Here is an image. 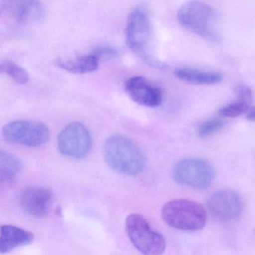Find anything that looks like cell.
Returning <instances> with one entry per match:
<instances>
[{
	"instance_id": "6da1fadb",
	"label": "cell",
	"mask_w": 255,
	"mask_h": 255,
	"mask_svg": "<svg viewBox=\"0 0 255 255\" xmlns=\"http://www.w3.org/2000/svg\"><path fill=\"white\" fill-rule=\"evenodd\" d=\"M103 153L109 167L118 173L136 176L145 169L146 159L143 151L124 135L109 136L105 142Z\"/></svg>"
},
{
	"instance_id": "7a4b0ae2",
	"label": "cell",
	"mask_w": 255,
	"mask_h": 255,
	"mask_svg": "<svg viewBox=\"0 0 255 255\" xmlns=\"http://www.w3.org/2000/svg\"><path fill=\"white\" fill-rule=\"evenodd\" d=\"M218 13L210 4L199 0H191L183 4L177 19L187 31L205 40L219 42L221 35L217 28Z\"/></svg>"
},
{
	"instance_id": "3957f363",
	"label": "cell",
	"mask_w": 255,
	"mask_h": 255,
	"mask_svg": "<svg viewBox=\"0 0 255 255\" xmlns=\"http://www.w3.org/2000/svg\"><path fill=\"white\" fill-rule=\"evenodd\" d=\"M152 36V26L148 12L143 7H135L128 17L126 28L128 46L151 65L164 67V64L157 61L151 54Z\"/></svg>"
},
{
	"instance_id": "277c9868",
	"label": "cell",
	"mask_w": 255,
	"mask_h": 255,
	"mask_svg": "<svg viewBox=\"0 0 255 255\" xmlns=\"http://www.w3.org/2000/svg\"><path fill=\"white\" fill-rule=\"evenodd\" d=\"M161 217L168 226L184 232L202 230L207 223L205 208L188 199H175L165 204Z\"/></svg>"
},
{
	"instance_id": "5b68a950",
	"label": "cell",
	"mask_w": 255,
	"mask_h": 255,
	"mask_svg": "<svg viewBox=\"0 0 255 255\" xmlns=\"http://www.w3.org/2000/svg\"><path fill=\"white\" fill-rule=\"evenodd\" d=\"M126 230L132 245L143 255H162L166 248L164 237L154 230L146 219L131 214L126 220Z\"/></svg>"
},
{
	"instance_id": "8992f818",
	"label": "cell",
	"mask_w": 255,
	"mask_h": 255,
	"mask_svg": "<svg viewBox=\"0 0 255 255\" xmlns=\"http://www.w3.org/2000/svg\"><path fill=\"white\" fill-rule=\"evenodd\" d=\"M215 175L211 163L200 158L180 160L172 169V178L175 182L199 190L208 189L214 182Z\"/></svg>"
},
{
	"instance_id": "52a82bcc",
	"label": "cell",
	"mask_w": 255,
	"mask_h": 255,
	"mask_svg": "<svg viewBox=\"0 0 255 255\" xmlns=\"http://www.w3.org/2000/svg\"><path fill=\"white\" fill-rule=\"evenodd\" d=\"M1 133L8 142L29 147L44 145L50 138L47 126L37 121H13L3 127Z\"/></svg>"
},
{
	"instance_id": "ba28073f",
	"label": "cell",
	"mask_w": 255,
	"mask_h": 255,
	"mask_svg": "<svg viewBox=\"0 0 255 255\" xmlns=\"http://www.w3.org/2000/svg\"><path fill=\"white\" fill-rule=\"evenodd\" d=\"M58 146L63 155L79 159L88 155L92 147V138L83 124L73 122L68 124L58 135Z\"/></svg>"
},
{
	"instance_id": "9c48e42d",
	"label": "cell",
	"mask_w": 255,
	"mask_h": 255,
	"mask_svg": "<svg viewBox=\"0 0 255 255\" xmlns=\"http://www.w3.org/2000/svg\"><path fill=\"white\" fill-rule=\"evenodd\" d=\"M213 217L223 222L238 220L244 211V202L239 193L232 190H222L213 193L207 201Z\"/></svg>"
},
{
	"instance_id": "30bf717a",
	"label": "cell",
	"mask_w": 255,
	"mask_h": 255,
	"mask_svg": "<svg viewBox=\"0 0 255 255\" xmlns=\"http://www.w3.org/2000/svg\"><path fill=\"white\" fill-rule=\"evenodd\" d=\"M52 192L43 187H30L24 189L19 196L21 209L35 218H44L49 214L52 205Z\"/></svg>"
},
{
	"instance_id": "8fae6325",
	"label": "cell",
	"mask_w": 255,
	"mask_h": 255,
	"mask_svg": "<svg viewBox=\"0 0 255 255\" xmlns=\"http://www.w3.org/2000/svg\"><path fill=\"white\" fill-rule=\"evenodd\" d=\"M125 89L133 102L145 107H157L163 101V93L160 88L142 76L128 79Z\"/></svg>"
},
{
	"instance_id": "7c38bea8",
	"label": "cell",
	"mask_w": 255,
	"mask_h": 255,
	"mask_svg": "<svg viewBox=\"0 0 255 255\" xmlns=\"http://www.w3.org/2000/svg\"><path fill=\"white\" fill-rule=\"evenodd\" d=\"M1 7L21 23H32L43 19L44 7L39 0H1Z\"/></svg>"
},
{
	"instance_id": "4fadbf2b",
	"label": "cell",
	"mask_w": 255,
	"mask_h": 255,
	"mask_svg": "<svg viewBox=\"0 0 255 255\" xmlns=\"http://www.w3.org/2000/svg\"><path fill=\"white\" fill-rule=\"evenodd\" d=\"M34 235L29 231L11 225L0 226V254L4 255L19 247L29 245Z\"/></svg>"
},
{
	"instance_id": "5bb4252c",
	"label": "cell",
	"mask_w": 255,
	"mask_h": 255,
	"mask_svg": "<svg viewBox=\"0 0 255 255\" xmlns=\"http://www.w3.org/2000/svg\"><path fill=\"white\" fill-rule=\"evenodd\" d=\"M237 100L229 103L219 111L221 116L226 118H238L250 110L253 100V91L248 85L239 84L235 88Z\"/></svg>"
},
{
	"instance_id": "9a60e30c",
	"label": "cell",
	"mask_w": 255,
	"mask_h": 255,
	"mask_svg": "<svg viewBox=\"0 0 255 255\" xmlns=\"http://www.w3.org/2000/svg\"><path fill=\"white\" fill-rule=\"evenodd\" d=\"M175 75L184 82L193 85H217L223 81V75L220 72L208 71L192 67H179Z\"/></svg>"
},
{
	"instance_id": "2e32d148",
	"label": "cell",
	"mask_w": 255,
	"mask_h": 255,
	"mask_svg": "<svg viewBox=\"0 0 255 255\" xmlns=\"http://www.w3.org/2000/svg\"><path fill=\"white\" fill-rule=\"evenodd\" d=\"M98 56L94 53L88 55H79L74 58L69 59H60L55 61V64L60 68L73 73V74H84L92 73L98 69L100 64Z\"/></svg>"
},
{
	"instance_id": "e0dca14e",
	"label": "cell",
	"mask_w": 255,
	"mask_h": 255,
	"mask_svg": "<svg viewBox=\"0 0 255 255\" xmlns=\"http://www.w3.org/2000/svg\"><path fill=\"white\" fill-rule=\"evenodd\" d=\"M20 160L10 153L0 149V184H11L22 170Z\"/></svg>"
},
{
	"instance_id": "ac0fdd59",
	"label": "cell",
	"mask_w": 255,
	"mask_h": 255,
	"mask_svg": "<svg viewBox=\"0 0 255 255\" xmlns=\"http://www.w3.org/2000/svg\"><path fill=\"white\" fill-rule=\"evenodd\" d=\"M5 73L19 85H25L29 80V76L23 67L8 60L0 61V74Z\"/></svg>"
},
{
	"instance_id": "d6986e66",
	"label": "cell",
	"mask_w": 255,
	"mask_h": 255,
	"mask_svg": "<svg viewBox=\"0 0 255 255\" xmlns=\"http://www.w3.org/2000/svg\"><path fill=\"white\" fill-rule=\"evenodd\" d=\"M226 123L224 120L220 118H213L205 121L201 124L198 129V135L200 138H207L213 133L220 130L226 126Z\"/></svg>"
},
{
	"instance_id": "ffe728a7",
	"label": "cell",
	"mask_w": 255,
	"mask_h": 255,
	"mask_svg": "<svg viewBox=\"0 0 255 255\" xmlns=\"http://www.w3.org/2000/svg\"><path fill=\"white\" fill-rule=\"evenodd\" d=\"M99 58L103 56L115 57L118 55V51L115 48L109 46H100L96 48L95 50L93 52Z\"/></svg>"
},
{
	"instance_id": "44dd1931",
	"label": "cell",
	"mask_w": 255,
	"mask_h": 255,
	"mask_svg": "<svg viewBox=\"0 0 255 255\" xmlns=\"http://www.w3.org/2000/svg\"><path fill=\"white\" fill-rule=\"evenodd\" d=\"M247 118L249 121H255V107L252 108L248 111Z\"/></svg>"
}]
</instances>
